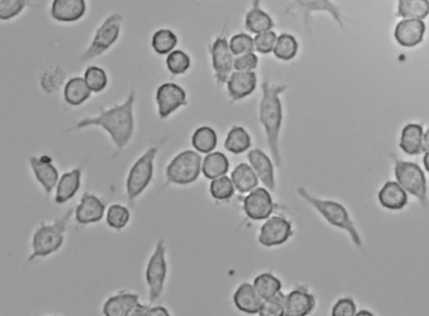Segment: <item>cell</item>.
<instances>
[{
    "label": "cell",
    "mask_w": 429,
    "mask_h": 316,
    "mask_svg": "<svg viewBox=\"0 0 429 316\" xmlns=\"http://www.w3.org/2000/svg\"><path fill=\"white\" fill-rule=\"evenodd\" d=\"M258 65V58L253 52L243 54L234 61V68L237 72H253Z\"/></svg>",
    "instance_id": "bcb514c9"
},
{
    "label": "cell",
    "mask_w": 429,
    "mask_h": 316,
    "mask_svg": "<svg viewBox=\"0 0 429 316\" xmlns=\"http://www.w3.org/2000/svg\"><path fill=\"white\" fill-rule=\"evenodd\" d=\"M27 6V0H0V19L6 22L19 15Z\"/></svg>",
    "instance_id": "ee69618b"
},
{
    "label": "cell",
    "mask_w": 429,
    "mask_h": 316,
    "mask_svg": "<svg viewBox=\"0 0 429 316\" xmlns=\"http://www.w3.org/2000/svg\"><path fill=\"white\" fill-rule=\"evenodd\" d=\"M333 316H353L356 314V305L349 298L340 299L332 309Z\"/></svg>",
    "instance_id": "7dc6e473"
},
{
    "label": "cell",
    "mask_w": 429,
    "mask_h": 316,
    "mask_svg": "<svg viewBox=\"0 0 429 316\" xmlns=\"http://www.w3.org/2000/svg\"><path fill=\"white\" fill-rule=\"evenodd\" d=\"M356 315H373L370 313V312L368 310H361L358 312V313H356Z\"/></svg>",
    "instance_id": "f5cc1de1"
},
{
    "label": "cell",
    "mask_w": 429,
    "mask_h": 316,
    "mask_svg": "<svg viewBox=\"0 0 429 316\" xmlns=\"http://www.w3.org/2000/svg\"><path fill=\"white\" fill-rule=\"evenodd\" d=\"M257 74L253 72H236L232 73L227 81L229 95L233 101L243 99L251 95L256 89Z\"/></svg>",
    "instance_id": "7402d4cb"
},
{
    "label": "cell",
    "mask_w": 429,
    "mask_h": 316,
    "mask_svg": "<svg viewBox=\"0 0 429 316\" xmlns=\"http://www.w3.org/2000/svg\"><path fill=\"white\" fill-rule=\"evenodd\" d=\"M286 295L281 291L274 297L262 301L258 315L261 316H283L285 313Z\"/></svg>",
    "instance_id": "60d3db41"
},
{
    "label": "cell",
    "mask_w": 429,
    "mask_h": 316,
    "mask_svg": "<svg viewBox=\"0 0 429 316\" xmlns=\"http://www.w3.org/2000/svg\"><path fill=\"white\" fill-rule=\"evenodd\" d=\"M135 91L131 90L123 103L118 104L107 109L100 108L98 116L79 120L74 129L97 127L103 129L119 150H122L133 139L135 133Z\"/></svg>",
    "instance_id": "6da1fadb"
},
{
    "label": "cell",
    "mask_w": 429,
    "mask_h": 316,
    "mask_svg": "<svg viewBox=\"0 0 429 316\" xmlns=\"http://www.w3.org/2000/svg\"><path fill=\"white\" fill-rule=\"evenodd\" d=\"M165 63L169 72L177 76L185 74L190 69L191 61L188 54L181 49H174L166 58Z\"/></svg>",
    "instance_id": "f35d334b"
},
{
    "label": "cell",
    "mask_w": 429,
    "mask_h": 316,
    "mask_svg": "<svg viewBox=\"0 0 429 316\" xmlns=\"http://www.w3.org/2000/svg\"><path fill=\"white\" fill-rule=\"evenodd\" d=\"M158 148L151 147L137 158L129 169L125 190L129 201L136 200L151 184Z\"/></svg>",
    "instance_id": "5b68a950"
},
{
    "label": "cell",
    "mask_w": 429,
    "mask_h": 316,
    "mask_svg": "<svg viewBox=\"0 0 429 316\" xmlns=\"http://www.w3.org/2000/svg\"><path fill=\"white\" fill-rule=\"evenodd\" d=\"M84 80L91 93H99L106 89L108 77L105 70L98 65H90L84 72Z\"/></svg>",
    "instance_id": "74e56055"
},
{
    "label": "cell",
    "mask_w": 429,
    "mask_h": 316,
    "mask_svg": "<svg viewBox=\"0 0 429 316\" xmlns=\"http://www.w3.org/2000/svg\"><path fill=\"white\" fill-rule=\"evenodd\" d=\"M131 213L126 206L114 203L107 207L106 212V223L112 230H123L130 221Z\"/></svg>",
    "instance_id": "d590c367"
},
{
    "label": "cell",
    "mask_w": 429,
    "mask_h": 316,
    "mask_svg": "<svg viewBox=\"0 0 429 316\" xmlns=\"http://www.w3.org/2000/svg\"><path fill=\"white\" fill-rule=\"evenodd\" d=\"M278 39L276 33L268 31L257 34L254 38V45L257 52L269 54L273 51L275 43Z\"/></svg>",
    "instance_id": "f6af8a7d"
},
{
    "label": "cell",
    "mask_w": 429,
    "mask_h": 316,
    "mask_svg": "<svg viewBox=\"0 0 429 316\" xmlns=\"http://www.w3.org/2000/svg\"><path fill=\"white\" fill-rule=\"evenodd\" d=\"M315 305L314 295L301 287L286 295L285 315L306 316L310 315L314 310Z\"/></svg>",
    "instance_id": "44dd1931"
},
{
    "label": "cell",
    "mask_w": 429,
    "mask_h": 316,
    "mask_svg": "<svg viewBox=\"0 0 429 316\" xmlns=\"http://www.w3.org/2000/svg\"><path fill=\"white\" fill-rule=\"evenodd\" d=\"M168 274V263L166 259L165 240H157L155 249L149 257L145 269V282L149 290V299L151 303L156 302L164 292L166 278Z\"/></svg>",
    "instance_id": "8992f818"
},
{
    "label": "cell",
    "mask_w": 429,
    "mask_h": 316,
    "mask_svg": "<svg viewBox=\"0 0 429 316\" xmlns=\"http://www.w3.org/2000/svg\"><path fill=\"white\" fill-rule=\"evenodd\" d=\"M243 210L248 217L255 221L269 219L274 210L273 198L266 189H254L245 198Z\"/></svg>",
    "instance_id": "9a60e30c"
},
{
    "label": "cell",
    "mask_w": 429,
    "mask_h": 316,
    "mask_svg": "<svg viewBox=\"0 0 429 316\" xmlns=\"http://www.w3.org/2000/svg\"><path fill=\"white\" fill-rule=\"evenodd\" d=\"M191 143L197 151L208 154L213 151L218 145V135L210 127L204 126L195 130Z\"/></svg>",
    "instance_id": "836d02e7"
},
{
    "label": "cell",
    "mask_w": 429,
    "mask_h": 316,
    "mask_svg": "<svg viewBox=\"0 0 429 316\" xmlns=\"http://www.w3.org/2000/svg\"><path fill=\"white\" fill-rule=\"evenodd\" d=\"M140 302V295L137 293L127 290H119L104 301L103 314L106 316H128Z\"/></svg>",
    "instance_id": "ac0fdd59"
},
{
    "label": "cell",
    "mask_w": 429,
    "mask_h": 316,
    "mask_svg": "<svg viewBox=\"0 0 429 316\" xmlns=\"http://www.w3.org/2000/svg\"><path fill=\"white\" fill-rule=\"evenodd\" d=\"M262 301L264 299L249 283L241 284L233 297V301L237 309L250 315L258 314Z\"/></svg>",
    "instance_id": "d4e9b609"
},
{
    "label": "cell",
    "mask_w": 429,
    "mask_h": 316,
    "mask_svg": "<svg viewBox=\"0 0 429 316\" xmlns=\"http://www.w3.org/2000/svg\"><path fill=\"white\" fill-rule=\"evenodd\" d=\"M424 152L429 151V129L423 134Z\"/></svg>",
    "instance_id": "f907efd6"
},
{
    "label": "cell",
    "mask_w": 429,
    "mask_h": 316,
    "mask_svg": "<svg viewBox=\"0 0 429 316\" xmlns=\"http://www.w3.org/2000/svg\"><path fill=\"white\" fill-rule=\"evenodd\" d=\"M396 180L404 189L419 199L422 205H427V180L418 164L402 160H395Z\"/></svg>",
    "instance_id": "9c48e42d"
},
{
    "label": "cell",
    "mask_w": 429,
    "mask_h": 316,
    "mask_svg": "<svg viewBox=\"0 0 429 316\" xmlns=\"http://www.w3.org/2000/svg\"><path fill=\"white\" fill-rule=\"evenodd\" d=\"M293 235L292 224L281 216H273L262 224L258 242L265 247L278 246Z\"/></svg>",
    "instance_id": "7c38bea8"
},
{
    "label": "cell",
    "mask_w": 429,
    "mask_h": 316,
    "mask_svg": "<svg viewBox=\"0 0 429 316\" xmlns=\"http://www.w3.org/2000/svg\"><path fill=\"white\" fill-rule=\"evenodd\" d=\"M428 15L429 0H398V17L423 20Z\"/></svg>",
    "instance_id": "4dcf8cb0"
},
{
    "label": "cell",
    "mask_w": 429,
    "mask_h": 316,
    "mask_svg": "<svg viewBox=\"0 0 429 316\" xmlns=\"http://www.w3.org/2000/svg\"><path fill=\"white\" fill-rule=\"evenodd\" d=\"M298 51L297 40L293 35L283 33L278 37L273 52L278 59L289 61L296 56Z\"/></svg>",
    "instance_id": "8d00e7d4"
},
{
    "label": "cell",
    "mask_w": 429,
    "mask_h": 316,
    "mask_svg": "<svg viewBox=\"0 0 429 316\" xmlns=\"http://www.w3.org/2000/svg\"><path fill=\"white\" fill-rule=\"evenodd\" d=\"M86 0H53L51 14L58 22L73 23L85 15Z\"/></svg>",
    "instance_id": "d6986e66"
},
{
    "label": "cell",
    "mask_w": 429,
    "mask_h": 316,
    "mask_svg": "<svg viewBox=\"0 0 429 316\" xmlns=\"http://www.w3.org/2000/svg\"><path fill=\"white\" fill-rule=\"evenodd\" d=\"M423 129L421 125L410 123L404 127L400 139V148L410 156L424 152Z\"/></svg>",
    "instance_id": "484cf974"
},
{
    "label": "cell",
    "mask_w": 429,
    "mask_h": 316,
    "mask_svg": "<svg viewBox=\"0 0 429 316\" xmlns=\"http://www.w3.org/2000/svg\"><path fill=\"white\" fill-rule=\"evenodd\" d=\"M298 10L303 15L306 28L310 27V15L314 12H326L341 28H344L343 15L340 7L331 0H293L287 12Z\"/></svg>",
    "instance_id": "4fadbf2b"
},
{
    "label": "cell",
    "mask_w": 429,
    "mask_h": 316,
    "mask_svg": "<svg viewBox=\"0 0 429 316\" xmlns=\"http://www.w3.org/2000/svg\"><path fill=\"white\" fill-rule=\"evenodd\" d=\"M107 205L101 197L91 192L83 193L74 210V217L80 226L97 223L106 215Z\"/></svg>",
    "instance_id": "8fae6325"
},
{
    "label": "cell",
    "mask_w": 429,
    "mask_h": 316,
    "mask_svg": "<svg viewBox=\"0 0 429 316\" xmlns=\"http://www.w3.org/2000/svg\"><path fill=\"white\" fill-rule=\"evenodd\" d=\"M65 77L63 70L60 68L59 66L55 68H49L45 70L43 77H41V86L47 93H52L62 85Z\"/></svg>",
    "instance_id": "b9f144b4"
},
{
    "label": "cell",
    "mask_w": 429,
    "mask_h": 316,
    "mask_svg": "<svg viewBox=\"0 0 429 316\" xmlns=\"http://www.w3.org/2000/svg\"><path fill=\"white\" fill-rule=\"evenodd\" d=\"M232 181L241 193L251 192L258 184V177L247 164H240L232 173Z\"/></svg>",
    "instance_id": "f1b7e54d"
},
{
    "label": "cell",
    "mask_w": 429,
    "mask_h": 316,
    "mask_svg": "<svg viewBox=\"0 0 429 316\" xmlns=\"http://www.w3.org/2000/svg\"><path fill=\"white\" fill-rule=\"evenodd\" d=\"M170 312L165 306H153L149 309V316H167Z\"/></svg>",
    "instance_id": "681fc988"
},
{
    "label": "cell",
    "mask_w": 429,
    "mask_h": 316,
    "mask_svg": "<svg viewBox=\"0 0 429 316\" xmlns=\"http://www.w3.org/2000/svg\"><path fill=\"white\" fill-rule=\"evenodd\" d=\"M158 114L166 119L179 108L186 106L187 95L181 86L173 82H165L158 87L156 94Z\"/></svg>",
    "instance_id": "30bf717a"
},
{
    "label": "cell",
    "mask_w": 429,
    "mask_h": 316,
    "mask_svg": "<svg viewBox=\"0 0 429 316\" xmlns=\"http://www.w3.org/2000/svg\"><path fill=\"white\" fill-rule=\"evenodd\" d=\"M122 22V15L119 13L108 16L96 31L89 47L82 54V61L94 59L107 52L119 38Z\"/></svg>",
    "instance_id": "ba28073f"
},
{
    "label": "cell",
    "mask_w": 429,
    "mask_h": 316,
    "mask_svg": "<svg viewBox=\"0 0 429 316\" xmlns=\"http://www.w3.org/2000/svg\"><path fill=\"white\" fill-rule=\"evenodd\" d=\"M253 286L264 301L280 292L282 288L281 281L270 273L261 274L257 276Z\"/></svg>",
    "instance_id": "e575fe53"
},
{
    "label": "cell",
    "mask_w": 429,
    "mask_h": 316,
    "mask_svg": "<svg viewBox=\"0 0 429 316\" xmlns=\"http://www.w3.org/2000/svg\"><path fill=\"white\" fill-rule=\"evenodd\" d=\"M426 26L422 19H404L396 26L394 37L403 47L412 48L422 43Z\"/></svg>",
    "instance_id": "e0dca14e"
},
{
    "label": "cell",
    "mask_w": 429,
    "mask_h": 316,
    "mask_svg": "<svg viewBox=\"0 0 429 316\" xmlns=\"http://www.w3.org/2000/svg\"><path fill=\"white\" fill-rule=\"evenodd\" d=\"M74 207H70L51 222L37 224L31 236V253L28 262L44 259L63 246L66 232L70 220L74 215Z\"/></svg>",
    "instance_id": "3957f363"
},
{
    "label": "cell",
    "mask_w": 429,
    "mask_h": 316,
    "mask_svg": "<svg viewBox=\"0 0 429 316\" xmlns=\"http://www.w3.org/2000/svg\"><path fill=\"white\" fill-rule=\"evenodd\" d=\"M378 200L386 210H401L407 205V191L398 182H386L378 193Z\"/></svg>",
    "instance_id": "cb8c5ba5"
},
{
    "label": "cell",
    "mask_w": 429,
    "mask_h": 316,
    "mask_svg": "<svg viewBox=\"0 0 429 316\" xmlns=\"http://www.w3.org/2000/svg\"><path fill=\"white\" fill-rule=\"evenodd\" d=\"M234 192L235 186L232 180L226 175L215 178L211 182L210 193L216 200H227L233 196Z\"/></svg>",
    "instance_id": "ab89813d"
},
{
    "label": "cell",
    "mask_w": 429,
    "mask_h": 316,
    "mask_svg": "<svg viewBox=\"0 0 429 316\" xmlns=\"http://www.w3.org/2000/svg\"><path fill=\"white\" fill-rule=\"evenodd\" d=\"M91 90L84 78L75 77L66 81L63 89L65 102L72 106L82 105L91 97Z\"/></svg>",
    "instance_id": "83f0119b"
},
{
    "label": "cell",
    "mask_w": 429,
    "mask_h": 316,
    "mask_svg": "<svg viewBox=\"0 0 429 316\" xmlns=\"http://www.w3.org/2000/svg\"><path fill=\"white\" fill-rule=\"evenodd\" d=\"M33 174L47 194H51L60 180L59 172L48 155L32 156L29 159Z\"/></svg>",
    "instance_id": "2e32d148"
},
{
    "label": "cell",
    "mask_w": 429,
    "mask_h": 316,
    "mask_svg": "<svg viewBox=\"0 0 429 316\" xmlns=\"http://www.w3.org/2000/svg\"><path fill=\"white\" fill-rule=\"evenodd\" d=\"M287 86L262 82V98L260 103L259 120L264 127L269 151L272 154L275 166L282 164L279 151V134L283 123V106L279 95L285 93Z\"/></svg>",
    "instance_id": "7a4b0ae2"
},
{
    "label": "cell",
    "mask_w": 429,
    "mask_h": 316,
    "mask_svg": "<svg viewBox=\"0 0 429 316\" xmlns=\"http://www.w3.org/2000/svg\"><path fill=\"white\" fill-rule=\"evenodd\" d=\"M261 0H253V8L245 18V27L253 34L271 31L274 27L272 17L260 8Z\"/></svg>",
    "instance_id": "4316f807"
},
{
    "label": "cell",
    "mask_w": 429,
    "mask_h": 316,
    "mask_svg": "<svg viewBox=\"0 0 429 316\" xmlns=\"http://www.w3.org/2000/svg\"><path fill=\"white\" fill-rule=\"evenodd\" d=\"M423 164L424 168H426L427 171L429 173V151L426 152L423 157Z\"/></svg>",
    "instance_id": "816d5d0a"
},
{
    "label": "cell",
    "mask_w": 429,
    "mask_h": 316,
    "mask_svg": "<svg viewBox=\"0 0 429 316\" xmlns=\"http://www.w3.org/2000/svg\"><path fill=\"white\" fill-rule=\"evenodd\" d=\"M298 193L303 200L313 206L329 223L347 231L356 247L362 246L360 234L349 217L348 211L343 205L336 201L324 200V199L316 198L303 187L298 189Z\"/></svg>",
    "instance_id": "277c9868"
},
{
    "label": "cell",
    "mask_w": 429,
    "mask_h": 316,
    "mask_svg": "<svg viewBox=\"0 0 429 316\" xmlns=\"http://www.w3.org/2000/svg\"><path fill=\"white\" fill-rule=\"evenodd\" d=\"M228 158L224 153L220 152L208 153L203 161L202 171L208 180H215L225 175L228 172Z\"/></svg>",
    "instance_id": "f546056e"
},
{
    "label": "cell",
    "mask_w": 429,
    "mask_h": 316,
    "mask_svg": "<svg viewBox=\"0 0 429 316\" xmlns=\"http://www.w3.org/2000/svg\"><path fill=\"white\" fill-rule=\"evenodd\" d=\"M224 145L233 154L243 153L251 148V136L243 127H233L228 132Z\"/></svg>",
    "instance_id": "1f68e13d"
},
{
    "label": "cell",
    "mask_w": 429,
    "mask_h": 316,
    "mask_svg": "<svg viewBox=\"0 0 429 316\" xmlns=\"http://www.w3.org/2000/svg\"><path fill=\"white\" fill-rule=\"evenodd\" d=\"M229 47L233 55L239 56L243 54L253 52L255 49L254 39L251 35L245 34V33H240L233 36L229 43Z\"/></svg>",
    "instance_id": "7bdbcfd3"
},
{
    "label": "cell",
    "mask_w": 429,
    "mask_h": 316,
    "mask_svg": "<svg viewBox=\"0 0 429 316\" xmlns=\"http://www.w3.org/2000/svg\"><path fill=\"white\" fill-rule=\"evenodd\" d=\"M178 44V37L170 29H160L152 36L151 47L158 55H169Z\"/></svg>",
    "instance_id": "d6a6232c"
},
{
    "label": "cell",
    "mask_w": 429,
    "mask_h": 316,
    "mask_svg": "<svg viewBox=\"0 0 429 316\" xmlns=\"http://www.w3.org/2000/svg\"><path fill=\"white\" fill-rule=\"evenodd\" d=\"M202 157L193 150H186L173 158L165 169L170 184L188 185L197 181L202 171Z\"/></svg>",
    "instance_id": "52a82bcc"
},
{
    "label": "cell",
    "mask_w": 429,
    "mask_h": 316,
    "mask_svg": "<svg viewBox=\"0 0 429 316\" xmlns=\"http://www.w3.org/2000/svg\"><path fill=\"white\" fill-rule=\"evenodd\" d=\"M250 164L255 171L258 178L266 189H275L274 170L272 161L260 149H253L248 154Z\"/></svg>",
    "instance_id": "603a6c76"
},
{
    "label": "cell",
    "mask_w": 429,
    "mask_h": 316,
    "mask_svg": "<svg viewBox=\"0 0 429 316\" xmlns=\"http://www.w3.org/2000/svg\"><path fill=\"white\" fill-rule=\"evenodd\" d=\"M82 169L75 168L60 177L55 191V203L65 205L76 196L82 185Z\"/></svg>",
    "instance_id": "ffe728a7"
},
{
    "label": "cell",
    "mask_w": 429,
    "mask_h": 316,
    "mask_svg": "<svg viewBox=\"0 0 429 316\" xmlns=\"http://www.w3.org/2000/svg\"><path fill=\"white\" fill-rule=\"evenodd\" d=\"M211 53L216 81L223 84L227 82L229 77H231L235 61L226 37L216 38L212 44Z\"/></svg>",
    "instance_id": "5bb4252c"
},
{
    "label": "cell",
    "mask_w": 429,
    "mask_h": 316,
    "mask_svg": "<svg viewBox=\"0 0 429 316\" xmlns=\"http://www.w3.org/2000/svg\"><path fill=\"white\" fill-rule=\"evenodd\" d=\"M149 309H151V306L145 305V303L140 302L133 308V310L130 313H129V315L148 316L149 315Z\"/></svg>",
    "instance_id": "c3c4849f"
}]
</instances>
